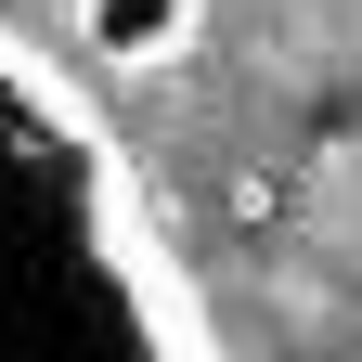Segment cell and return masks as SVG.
Returning <instances> with one entry per match:
<instances>
[{
    "mask_svg": "<svg viewBox=\"0 0 362 362\" xmlns=\"http://www.w3.org/2000/svg\"><path fill=\"white\" fill-rule=\"evenodd\" d=\"M194 26H207V0H78V52L117 78H168L194 52Z\"/></svg>",
    "mask_w": 362,
    "mask_h": 362,
    "instance_id": "obj_2",
    "label": "cell"
},
{
    "mask_svg": "<svg viewBox=\"0 0 362 362\" xmlns=\"http://www.w3.org/2000/svg\"><path fill=\"white\" fill-rule=\"evenodd\" d=\"M0 362H220L90 104L0 52Z\"/></svg>",
    "mask_w": 362,
    "mask_h": 362,
    "instance_id": "obj_1",
    "label": "cell"
}]
</instances>
